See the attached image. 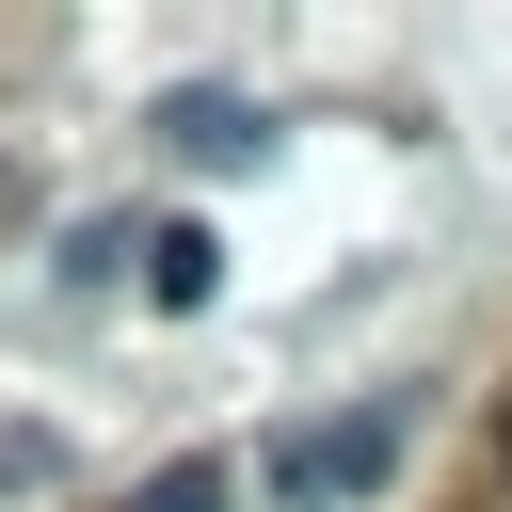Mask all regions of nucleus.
Masks as SVG:
<instances>
[{"label": "nucleus", "instance_id": "3", "mask_svg": "<svg viewBox=\"0 0 512 512\" xmlns=\"http://www.w3.org/2000/svg\"><path fill=\"white\" fill-rule=\"evenodd\" d=\"M160 128H176V160H256V112L240 96H176Z\"/></svg>", "mask_w": 512, "mask_h": 512}, {"label": "nucleus", "instance_id": "5", "mask_svg": "<svg viewBox=\"0 0 512 512\" xmlns=\"http://www.w3.org/2000/svg\"><path fill=\"white\" fill-rule=\"evenodd\" d=\"M496 448H512V432H496Z\"/></svg>", "mask_w": 512, "mask_h": 512}, {"label": "nucleus", "instance_id": "4", "mask_svg": "<svg viewBox=\"0 0 512 512\" xmlns=\"http://www.w3.org/2000/svg\"><path fill=\"white\" fill-rule=\"evenodd\" d=\"M128 512H224V464H160V480H144Z\"/></svg>", "mask_w": 512, "mask_h": 512}, {"label": "nucleus", "instance_id": "1", "mask_svg": "<svg viewBox=\"0 0 512 512\" xmlns=\"http://www.w3.org/2000/svg\"><path fill=\"white\" fill-rule=\"evenodd\" d=\"M384 464H400V416L368 400V416L288 432V448H272V496H288V512H352V496H384Z\"/></svg>", "mask_w": 512, "mask_h": 512}, {"label": "nucleus", "instance_id": "2", "mask_svg": "<svg viewBox=\"0 0 512 512\" xmlns=\"http://www.w3.org/2000/svg\"><path fill=\"white\" fill-rule=\"evenodd\" d=\"M144 288H160V304L192 320V304L224 288V240H208V224H160V240H144Z\"/></svg>", "mask_w": 512, "mask_h": 512}]
</instances>
